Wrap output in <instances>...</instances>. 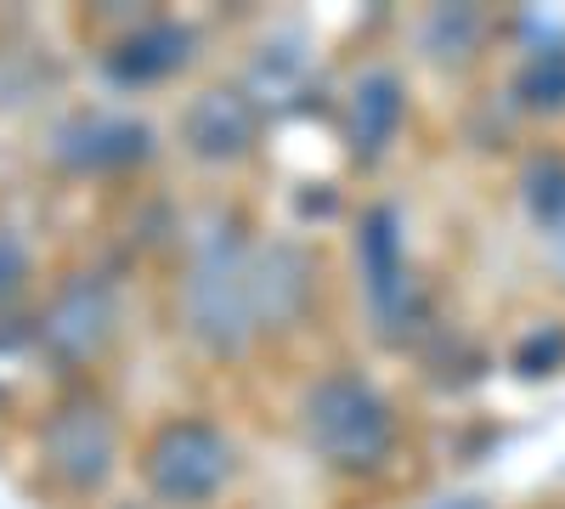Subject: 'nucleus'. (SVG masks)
Returning <instances> with one entry per match:
<instances>
[{
  "mask_svg": "<svg viewBox=\"0 0 565 509\" xmlns=\"http://www.w3.org/2000/svg\"><path fill=\"white\" fill-rule=\"evenodd\" d=\"M186 329H193L210 351H244L255 322V255L244 250V238L232 226L199 244L193 272H186Z\"/></svg>",
  "mask_w": 565,
  "mask_h": 509,
  "instance_id": "obj_1",
  "label": "nucleus"
},
{
  "mask_svg": "<svg viewBox=\"0 0 565 509\" xmlns=\"http://www.w3.org/2000/svg\"><path fill=\"white\" fill-rule=\"evenodd\" d=\"M306 436L340 470H373L391 453V407L356 374H328L306 391Z\"/></svg>",
  "mask_w": 565,
  "mask_h": 509,
  "instance_id": "obj_2",
  "label": "nucleus"
},
{
  "mask_svg": "<svg viewBox=\"0 0 565 509\" xmlns=\"http://www.w3.org/2000/svg\"><path fill=\"white\" fill-rule=\"evenodd\" d=\"M232 476V442L204 420H175L148 447V487L164 503H204Z\"/></svg>",
  "mask_w": 565,
  "mask_h": 509,
  "instance_id": "obj_3",
  "label": "nucleus"
},
{
  "mask_svg": "<svg viewBox=\"0 0 565 509\" xmlns=\"http://www.w3.org/2000/svg\"><path fill=\"white\" fill-rule=\"evenodd\" d=\"M356 261H362V289H367V306L380 317L385 335H402L413 329L418 317V284L402 261V233H396V210L391 204H373L356 226Z\"/></svg>",
  "mask_w": 565,
  "mask_h": 509,
  "instance_id": "obj_4",
  "label": "nucleus"
},
{
  "mask_svg": "<svg viewBox=\"0 0 565 509\" xmlns=\"http://www.w3.org/2000/svg\"><path fill=\"white\" fill-rule=\"evenodd\" d=\"M114 289L103 284V277H68V284L52 295V306H45L40 317V340L45 351H52L57 362H90L108 335H114Z\"/></svg>",
  "mask_w": 565,
  "mask_h": 509,
  "instance_id": "obj_5",
  "label": "nucleus"
},
{
  "mask_svg": "<svg viewBox=\"0 0 565 509\" xmlns=\"http://www.w3.org/2000/svg\"><path fill=\"white\" fill-rule=\"evenodd\" d=\"M45 465L68 487L90 492L114 470V420L97 402H68L45 420Z\"/></svg>",
  "mask_w": 565,
  "mask_h": 509,
  "instance_id": "obj_6",
  "label": "nucleus"
},
{
  "mask_svg": "<svg viewBox=\"0 0 565 509\" xmlns=\"http://www.w3.org/2000/svg\"><path fill=\"white\" fill-rule=\"evenodd\" d=\"M181 136L199 159H238L255 142V103L244 91H199L181 114Z\"/></svg>",
  "mask_w": 565,
  "mask_h": 509,
  "instance_id": "obj_7",
  "label": "nucleus"
},
{
  "mask_svg": "<svg viewBox=\"0 0 565 509\" xmlns=\"http://www.w3.org/2000/svg\"><path fill=\"white\" fill-rule=\"evenodd\" d=\"M153 148V130L136 125V119H74L57 130V159L74 165V170H114V165H130V159H148Z\"/></svg>",
  "mask_w": 565,
  "mask_h": 509,
  "instance_id": "obj_8",
  "label": "nucleus"
},
{
  "mask_svg": "<svg viewBox=\"0 0 565 509\" xmlns=\"http://www.w3.org/2000/svg\"><path fill=\"white\" fill-rule=\"evenodd\" d=\"M186 57H193V34H186L181 23H148L108 57V74L119 85H148V79L175 74Z\"/></svg>",
  "mask_w": 565,
  "mask_h": 509,
  "instance_id": "obj_9",
  "label": "nucleus"
},
{
  "mask_svg": "<svg viewBox=\"0 0 565 509\" xmlns=\"http://www.w3.org/2000/svg\"><path fill=\"white\" fill-rule=\"evenodd\" d=\"M311 289V266L295 244H271L255 255V322L271 329V322H289L300 311Z\"/></svg>",
  "mask_w": 565,
  "mask_h": 509,
  "instance_id": "obj_10",
  "label": "nucleus"
},
{
  "mask_svg": "<svg viewBox=\"0 0 565 509\" xmlns=\"http://www.w3.org/2000/svg\"><path fill=\"white\" fill-rule=\"evenodd\" d=\"M396 125H402V85H396V74H385V68L362 74L356 97H351V148L362 159H373L396 136Z\"/></svg>",
  "mask_w": 565,
  "mask_h": 509,
  "instance_id": "obj_11",
  "label": "nucleus"
},
{
  "mask_svg": "<svg viewBox=\"0 0 565 509\" xmlns=\"http://www.w3.org/2000/svg\"><path fill=\"white\" fill-rule=\"evenodd\" d=\"M481 40V12L476 7H441L430 12V23H424V52L430 57H469Z\"/></svg>",
  "mask_w": 565,
  "mask_h": 509,
  "instance_id": "obj_12",
  "label": "nucleus"
},
{
  "mask_svg": "<svg viewBox=\"0 0 565 509\" xmlns=\"http://www.w3.org/2000/svg\"><path fill=\"white\" fill-rule=\"evenodd\" d=\"M526 204L543 226H559L565 221V159L548 153V159H532L526 170Z\"/></svg>",
  "mask_w": 565,
  "mask_h": 509,
  "instance_id": "obj_13",
  "label": "nucleus"
},
{
  "mask_svg": "<svg viewBox=\"0 0 565 509\" xmlns=\"http://www.w3.org/2000/svg\"><path fill=\"white\" fill-rule=\"evenodd\" d=\"M521 97L532 108H565V45L554 52H537L521 74Z\"/></svg>",
  "mask_w": 565,
  "mask_h": 509,
  "instance_id": "obj_14",
  "label": "nucleus"
},
{
  "mask_svg": "<svg viewBox=\"0 0 565 509\" xmlns=\"http://www.w3.org/2000/svg\"><path fill=\"white\" fill-rule=\"evenodd\" d=\"M23 277H29V255L7 226H0V300H7L12 289H23Z\"/></svg>",
  "mask_w": 565,
  "mask_h": 509,
  "instance_id": "obj_15",
  "label": "nucleus"
},
{
  "mask_svg": "<svg viewBox=\"0 0 565 509\" xmlns=\"http://www.w3.org/2000/svg\"><path fill=\"white\" fill-rule=\"evenodd\" d=\"M559 346H565L559 335H554L548 346H543V340H532V346L521 351V368H526V374H537V357H543V362H554V357H559Z\"/></svg>",
  "mask_w": 565,
  "mask_h": 509,
  "instance_id": "obj_16",
  "label": "nucleus"
},
{
  "mask_svg": "<svg viewBox=\"0 0 565 509\" xmlns=\"http://www.w3.org/2000/svg\"><path fill=\"white\" fill-rule=\"evenodd\" d=\"M436 509H487V503H481V498H441Z\"/></svg>",
  "mask_w": 565,
  "mask_h": 509,
  "instance_id": "obj_17",
  "label": "nucleus"
}]
</instances>
